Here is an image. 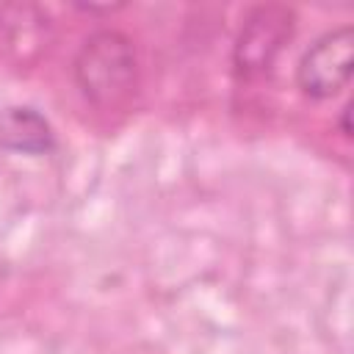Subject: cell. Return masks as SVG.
<instances>
[{
    "label": "cell",
    "mask_w": 354,
    "mask_h": 354,
    "mask_svg": "<svg viewBox=\"0 0 354 354\" xmlns=\"http://www.w3.org/2000/svg\"><path fill=\"white\" fill-rule=\"evenodd\" d=\"M293 22L296 17L288 6H257L249 11L232 47L235 72L243 77H260L271 72L293 36Z\"/></svg>",
    "instance_id": "3"
},
{
    "label": "cell",
    "mask_w": 354,
    "mask_h": 354,
    "mask_svg": "<svg viewBox=\"0 0 354 354\" xmlns=\"http://www.w3.org/2000/svg\"><path fill=\"white\" fill-rule=\"evenodd\" d=\"M72 72L80 94L94 108H116L130 100L138 83L133 41L119 30H97L80 44Z\"/></svg>",
    "instance_id": "1"
},
{
    "label": "cell",
    "mask_w": 354,
    "mask_h": 354,
    "mask_svg": "<svg viewBox=\"0 0 354 354\" xmlns=\"http://www.w3.org/2000/svg\"><path fill=\"white\" fill-rule=\"evenodd\" d=\"M348 113H351V105L343 108V136H351V127H348Z\"/></svg>",
    "instance_id": "5"
},
{
    "label": "cell",
    "mask_w": 354,
    "mask_h": 354,
    "mask_svg": "<svg viewBox=\"0 0 354 354\" xmlns=\"http://www.w3.org/2000/svg\"><path fill=\"white\" fill-rule=\"evenodd\" d=\"M0 147L14 155H50L55 149V130L36 108L11 105L0 113Z\"/></svg>",
    "instance_id": "4"
},
{
    "label": "cell",
    "mask_w": 354,
    "mask_h": 354,
    "mask_svg": "<svg viewBox=\"0 0 354 354\" xmlns=\"http://www.w3.org/2000/svg\"><path fill=\"white\" fill-rule=\"evenodd\" d=\"M354 75V28L340 25L321 33L296 64V86L310 100L337 97Z\"/></svg>",
    "instance_id": "2"
}]
</instances>
